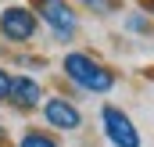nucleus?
<instances>
[{"label":"nucleus","mask_w":154,"mask_h":147,"mask_svg":"<svg viewBox=\"0 0 154 147\" xmlns=\"http://www.w3.org/2000/svg\"><path fill=\"white\" fill-rule=\"evenodd\" d=\"M61 75L72 90L86 93V97H108L118 86V72L90 50H68L61 58Z\"/></svg>","instance_id":"nucleus-1"},{"label":"nucleus","mask_w":154,"mask_h":147,"mask_svg":"<svg viewBox=\"0 0 154 147\" xmlns=\"http://www.w3.org/2000/svg\"><path fill=\"white\" fill-rule=\"evenodd\" d=\"M97 122H100V136H104L108 147H143L140 126L133 122V115L122 108V104L104 101L100 111H97Z\"/></svg>","instance_id":"nucleus-2"},{"label":"nucleus","mask_w":154,"mask_h":147,"mask_svg":"<svg viewBox=\"0 0 154 147\" xmlns=\"http://www.w3.org/2000/svg\"><path fill=\"white\" fill-rule=\"evenodd\" d=\"M29 7L36 11L39 25L50 29V36L57 43H72L79 33V11L72 7V0H29Z\"/></svg>","instance_id":"nucleus-3"},{"label":"nucleus","mask_w":154,"mask_h":147,"mask_svg":"<svg viewBox=\"0 0 154 147\" xmlns=\"http://www.w3.org/2000/svg\"><path fill=\"white\" fill-rule=\"evenodd\" d=\"M0 36L14 47H29L39 36V18L29 4H7L0 11Z\"/></svg>","instance_id":"nucleus-4"},{"label":"nucleus","mask_w":154,"mask_h":147,"mask_svg":"<svg viewBox=\"0 0 154 147\" xmlns=\"http://www.w3.org/2000/svg\"><path fill=\"white\" fill-rule=\"evenodd\" d=\"M39 115H43V126L50 129V133H79L82 126H86V118H82V108H79L72 97H47L43 101V108H39Z\"/></svg>","instance_id":"nucleus-5"},{"label":"nucleus","mask_w":154,"mask_h":147,"mask_svg":"<svg viewBox=\"0 0 154 147\" xmlns=\"http://www.w3.org/2000/svg\"><path fill=\"white\" fill-rule=\"evenodd\" d=\"M43 86H39V79H32V75H14L11 79V93H7V101L4 104H11V108L18 111V115H32V111L43 108Z\"/></svg>","instance_id":"nucleus-6"},{"label":"nucleus","mask_w":154,"mask_h":147,"mask_svg":"<svg viewBox=\"0 0 154 147\" xmlns=\"http://www.w3.org/2000/svg\"><path fill=\"white\" fill-rule=\"evenodd\" d=\"M14 147H65L57 140V133H50L47 126H25L18 133V144Z\"/></svg>","instance_id":"nucleus-7"},{"label":"nucleus","mask_w":154,"mask_h":147,"mask_svg":"<svg viewBox=\"0 0 154 147\" xmlns=\"http://www.w3.org/2000/svg\"><path fill=\"white\" fill-rule=\"evenodd\" d=\"M122 25H125L129 36H154V18L143 11V7H133V11L122 18Z\"/></svg>","instance_id":"nucleus-8"},{"label":"nucleus","mask_w":154,"mask_h":147,"mask_svg":"<svg viewBox=\"0 0 154 147\" xmlns=\"http://www.w3.org/2000/svg\"><path fill=\"white\" fill-rule=\"evenodd\" d=\"M75 4L86 7L90 14H100V18H104V14H115L118 7H122V0H75Z\"/></svg>","instance_id":"nucleus-9"},{"label":"nucleus","mask_w":154,"mask_h":147,"mask_svg":"<svg viewBox=\"0 0 154 147\" xmlns=\"http://www.w3.org/2000/svg\"><path fill=\"white\" fill-rule=\"evenodd\" d=\"M14 65H22L25 72H43L47 68V58H39V54H18Z\"/></svg>","instance_id":"nucleus-10"},{"label":"nucleus","mask_w":154,"mask_h":147,"mask_svg":"<svg viewBox=\"0 0 154 147\" xmlns=\"http://www.w3.org/2000/svg\"><path fill=\"white\" fill-rule=\"evenodd\" d=\"M11 79H14V75L0 65V104H4V101H7V93H11Z\"/></svg>","instance_id":"nucleus-11"},{"label":"nucleus","mask_w":154,"mask_h":147,"mask_svg":"<svg viewBox=\"0 0 154 147\" xmlns=\"http://www.w3.org/2000/svg\"><path fill=\"white\" fill-rule=\"evenodd\" d=\"M140 7H143V11H147V14L154 18V0H140Z\"/></svg>","instance_id":"nucleus-12"},{"label":"nucleus","mask_w":154,"mask_h":147,"mask_svg":"<svg viewBox=\"0 0 154 147\" xmlns=\"http://www.w3.org/2000/svg\"><path fill=\"white\" fill-rule=\"evenodd\" d=\"M0 147H7V129L0 126Z\"/></svg>","instance_id":"nucleus-13"}]
</instances>
